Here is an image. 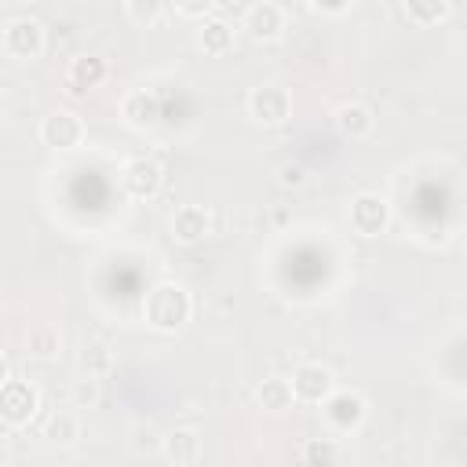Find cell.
<instances>
[{"instance_id": "obj_1", "label": "cell", "mask_w": 467, "mask_h": 467, "mask_svg": "<svg viewBox=\"0 0 467 467\" xmlns=\"http://www.w3.org/2000/svg\"><path fill=\"white\" fill-rule=\"evenodd\" d=\"M190 314H193V299H190V292H186L182 285H175V281L153 285V288L146 292V299H142V317H146V325L157 328V332H179V328L190 321Z\"/></svg>"}, {"instance_id": "obj_2", "label": "cell", "mask_w": 467, "mask_h": 467, "mask_svg": "<svg viewBox=\"0 0 467 467\" xmlns=\"http://www.w3.org/2000/svg\"><path fill=\"white\" fill-rule=\"evenodd\" d=\"M0 44H4V51H7L11 58L33 62V58H40V55H44V44H47V36H44V26H40L36 18L22 15V18H11V22L4 26V36H0Z\"/></svg>"}, {"instance_id": "obj_3", "label": "cell", "mask_w": 467, "mask_h": 467, "mask_svg": "<svg viewBox=\"0 0 467 467\" xmlns=\"http://www.w3.org/2000/svg\"><path fill=\"white\" fill-rule=\"evenodd\" d=\"M347 219H350V230H354L358 237H379V234L390 226V204H387L379 193L365 190V193H358V197L350 201Z\"/></svg>"}, {"instance_id": "obj_4", "label": "cell", "mask_w": 467, "mask_h": 467, "mask_svg": "<svg viewBox=\"0 0 467 467\" xmlns=\"http://www.w3.org/2000/svg\"><path fill=\"white\" fill-rule=\"evenodd\" d=\"M36 409H40V398H36L33 383L11 379V376L0 383V420L7 427H26L36 416Z\"/></svg>"}, {"instance_id": "obj_5", "label": "cell", "mask_w": 467, "mask_h": 467, "mask_svg": "<svg viewBox=\"0 0 467 467\" xmlns=\"http://www.w3.org/2000/svg\"><path fill=\"white\" fill-rule=\"evenodd\" d=\"M248 113H252L255 124L277 128V124H285L292 117V95L281 84H259L248 95Z\"/></svg>"}, {"instance_id": "obj_6", "label": "cell", "mask_w": 467, "mask_h": 467, "mask_svg": "<svg viewBox=\"0 0 467 467\" xmlns=\"http://www.w3.org/2000/svg\"><path fill=\"white\" fill-rule=\"evenodd\" d=\"M321 405H325L328 427L339 431V434L358 431V427L365 423V416H368V401H365L358 390H336V387H332V394H328Z\"/></svg>"}, {"instance_id": "obj_7", "label": "cell", "mask_w": 467, "mask_h": 467, "mask_svg": "<svg viewBox=\"0 0 467 467\" xmlns=\"http://www.w3.org/2000/svg\"><path fill=\"white\" fill-rule=\"evenodd\" d=\"M40 142L47 150H77L84 142V120L73 109H51L40 120Z\"/></svg>"}, {"instance_id": "obj_8", "label": "cell", "mask_w": 467, "mask_h": 467, "mask_svg": "<svg viewBox=\"0 0 467 467\" xmlns=\"http://www.w3.org/2000/svg\"><path fill=\"white\" fill-rule=\"evenodd\" d=\"M120 186H124L128 197H135V201H150V197L161 193V186H164V171H161L157 161H150V157H135V161L124 164V171H120Z\"/></svg>"}, {"instance_id": "obj_9", "label": "cell", "mask_w": 467, "mask_h": 467, "mask_svg": "<svg viewBox=\"0 0 467 467\" xmlns=\"http://www.w3.org/2000/svg\"><path fill=\"white\" fill-rule=\"evenodd\" d=\"M288 383H292L296 401H306V405H321V401L332 394V387H336L332 372H328L325 365H317V361H303V365H296V372H292Z\"/></svg>"}, {"instance_id": "obj_10", "label": "cell", "mask_w": 467, "mask_h": 467, "mask_svg": "<svg viewBox=\"0 0 467 467\" xmlns=\"http://www.w3.org/2000/svg\"><path fill=\"white\" fill-rule=\"evenodd\" d=\"M106 77H109L106 58H99V55H80V58H73V62L66 66L62 84H66V91H69L73 99H80V95H88L91 88H99Z\"/></svg>"}, {"instance_id": "obj_11", "label": "cell", "mask_w": 467, "mask_h": 467, "mask_svg": "<svg viewBox=\"0 0 467 467\" xmlns=\"http://www.w3.org/2000/svg\"><path fill=\"white\" fill-rule=\"evenodd\" d=\"M244 29L255 36V40H277L285 29H288V15L281 4L274 0H259L244 11Z\"/></svg>"}, {"instance_id": "obj_12", "label": "cell", "mask_w": 467, "mask_h": 467, "mask_svg": "<svg viewBox=\"0 0 467 467\" xmlns=\"http://www.w3.org/2000/svg\"><path fill=\"white\" fill-rule=\"evenodd\" d=\"M212 234V215L201 204H182L171 215V237L179 244H201Z\"/></svg>"}, {"instance_id": "obj_13", "label": "cell", "mask_w": 467, "mask_h": 467, "mask_svg": "<svg viewBox=\"0 0 467 467\" xmlns=\"http://www.w3.org/2000/svg\"><path fill=\"white\" fill-rule=\"evenodd\" d=\"M332 124H336V131H339L343 139H365V135L372 131L376 117H372V109H368L365 102H343V106H336Z\"/></svg>"}, {"instance_id": "obj_14", "label": "cell", "mask_w": 467, "mask_h": 467, "mask_svg": "<svg viewBox=\"0 0 467 467\" xmlns=\"http://www.w3.org/2000/svg\"><path fill=\"white\" fill-rule=\"evenodd\" d=\"M197 44L204 55H230L234 51V26L223 22V18H204L201 29H197Z\"/></svg>"}, {"instance_id": "obj_15", "label": "cell", "mask_w": 467, "mask_h": 467, "mask_svg": "<svg viewBox=\"0 0 467 467\" xmlns=\"http://www.w3.org/2000/svg\"><path fill=\"white\" fill-rule=\"evenodd\" d=\"M161 456L168 463H197L201 460V438L193 431H171L161 438Z\"/></svg>"}, {"instance_id": "obj_16", "label": "cell", "mask_w": 467, "mask_h": 467, "mask_svg": "<svg viewBox=\"0 0 467 467\" xmlns=\"http://www.w3.org/2000/svg\"><path fill=\"white\" fill-rule=\"evenodd\" d=\"M120 117L131 128H150L161 117V106H157V99L150 91H128L124 102H120Z\"/></svg>"}, {"instance_id": "obj_17", "label": "cell", "mask_w": 467, "mask_h": 467, "mask_svg": "<svg viewBox=\"0 0 467 467\" xmlns=\"http://www.w3.org/2000/svg\"><path fill=\"white\" fill-rule=\"evenodd\" d=\"M26 350H29L33 358H40V361H51V358H58V350H62V332H58L51 321H40V325L29 328Z\"/></svg>"}, {"instance_id": "obj_18", "label": "cell", "mask_w": 467, "mask_h": 467, "mask_svg": "<svg viewBox=\"0 0 467 467\" xmlns=\"http://www.w3.org/2000/svg\"><path fill=\"white\" fill-rule=\"evenodd\" d=\"M255 401H259L266 412H285V409H292L296 394H292V383H288V379H281V376H270V379H263V383H259V390H255Z\"/></svg>"}, {"instance_id": "obj_19", "label": "cell", "mask_w": 467, "mask_h": 467, "mask_svg": "<svg viewBox=\"0 0 467 467\" xmlns=\"http://www.w3.org/2000/svg\"><path fill=\"white\" fill-rule=\"evenodd\" d=\"M405 15H409V22H416V26H438V22H445V15H449V0H405Z\"/></svg>"}, {"instance_id": "obj_20", "label": "cell", "mask_w": 467, "mask_h": 467, "mask_svg": "<svg viewBox=\"0 0 467 467\" xmlns=\"http://www.w3.org/2000/svg\"><path fill=\"white\" fill-rule=\"evenodd\" d=\"M80 365L88 368V376H106V372L113 368V350H109L102 339H91V343H84V350H80Z\"/></svg>"}, {"instance_id": "obj_21", "label": "cell", "mask_w": 467, "mask_h": 467, "mask_svg": "<svg viewBox=\"0 0 467 467\" xmlns=\"http://www.w3.org/2000/svg\"><path fill=\"white\" fill-rule=\"evenodd\" d=\"M47 438L51 441H77L80 438V416L77 412H69V409H58L51 420H47Z\"/></svg>"}, {"instance_id": "obj_22", "label": "cell", "mask_w": 467, "mask_h": 467, "mask_svg": "<svg viewBox=\"0 0 467 467\" xmlns=\"http://www.w3.org/2000/svg\"><path fill=\"white\" fill-rule=\"evenodd\" d=\"M277 182L285 186V190H299V186H306V168L299 164V161H285V164H277Z\"/></svg>"}, {"instance_id": "obj_23", "label": "cell", "mask_w": 467, "mask_h": 467, "mask_svg": "<svg viewBox=\"0 0 467 467\" xmlns=\"http://www.w3.org/2000/svg\"><path fill=\"white\" fill-rule=\"evenodd\" d=\"M303 460H306V463H336V460H339V449H336L332 441H310V445L303 449Z\"/></svg>"}, {"instance_id": "obj_24", "label": "cell", "mask_w": 467, "mask_h": 467, "mask_svg": "<svg viewBox=\"0 0 467 467\" xmlns=\"http://www.w3.org/2000/svg\"><path fill=\"white\" fill-rule=\"evenodd\" d=\"M131 445H135V452H161V438L153 434V431H135V438H131Z\"/></svg>"}, {"instance_id": "obj_25", "label": "cell", "mask_w": 467, "mask_h": 467, "mask_svg": "<svg viewBox=\"0 0 467 467\" xmlns=\"http://www.w3.org/2000/svg\"><path fill=\"white\" fill-rule=\"evenodd\" d=\"M175 7H179L182 15H190V18H204V15L215 7V0H175Z\"/></svg>"}, {"instance_id": "obj_26", "label": "cell", "mask_w": 467, "mask_h": 467, "mask_svg": "<svg viewBox=\"0 0 467 467\" xmlns=\"http://www.w3.org/2000/svg\"><path fill=\"white\" fill-rule=\"evenodd\" d=\"M310 7L317 15H343L350 7V0H310Z\"/></svg>"}, {"instance_id": "obj_27", "label": "cell", "mask_w": 467, "mask_h": 467, "mask_svg": "<svg viewBox=\"0 0 467 467\" xmlns=\"http://www.w3.org/2000/svg\"><path fill=\"white\" fill-rule=\"evenodd\" d=\"M91 398H95V383H91V376H88V379L77 387V401H91Z\"/></svg>"}, {"instance_id": "obj_28", "label": "cell", "mask_w": 467, "mask_h": 467, "mask_svg": "<svg viewBox=\"0 0 467 467\" xmlns=\"http://www.w3.org/2000/svg\"><path fill=\"white\" fill-rule=\"evenodd\" d=\"M4 379H7V358L0 354V383H4Z\"/></svg>"}]
</instances>
